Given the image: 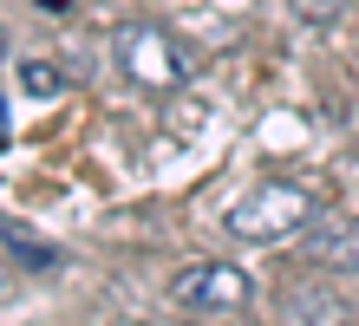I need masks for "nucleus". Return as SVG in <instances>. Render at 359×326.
I'll use <instances>...</instances> for the list:
<instances>
[{
	"mask_svg": "<svg viewBox=\"0 0 359 326\" xmlns=\"http://www.w3.org/2000/svg\"><path fill=\"white\" fill-rule=\"evenodd\" d=\"M111 59H118V72L131 79L137 92H157V98L183 92L189 72H196L189 46L163 27V20H124V27L111 33Z\"/></svg>",
	"mask_w": 359,
	"mask_h": 326,
	"instance_id": "f257e3e1",
	"label": "nucleus"
},
{
	"mask_svg": "<svg viewBox=\"0 0 359 326\" xmlns=\"http://www.w3.org/2000/svg\"><path fill=\"white\" fill-rule=\"evenodd\" d=\"M313 215H320V203L301 189V183H255L242 196V203H229L222 229L236 235V242H255V248H274V242H294Z\"/></svg>",
	"mask_w": 359,
	"mask_h": 326,
	"instance_id": "f03ea898",
	"label": "nucleus"
},
{
	"mask_svg": "<svg viewBox=\"0 0 359 326\" xmlns=\"http://www.w3.org/2000/svg\"><path fill=\"white\" fill-rule=\"evenodd\" d=\"M170 300L189 313H242L255 300V280L236 261H189V268L170 274Z\"/></svg>",
	"mask_w": 359,
	"mask_h": 326,
	"instance_id": "7ed1b4c3",
	"label": "nucleus"
},
{
	"mask_svg": "<svg viewBox=\"0 0 359 326\" xmlns=\"http://www.w3.org/2000/svg\"><path fill=\"white\" fill-rule=\"evenodd\" d=\"M301 254H307V268L359 274V215H313L301 229Z\"/></svg>",
	"mask_w": 359,
	"mask_h": 326,
	"instance_id": "20e7f679",
	"label": "nucleus"
},
{
	"mask_svg": "<svg viewBox=\"0 0 359 326\" xmlns=\"http://www.w3.org/2000/svg\"><path fill=\"white\" fill-rule=\"evenodd\" d=\"M274 320L281 326H359L353 300L340 287H327V280H294V287L274 300Z\"/></svg>",
	"mask_w": 359,
	"mask_h": 326,
	"instance_id": "39448f33",
	"label": "nucleus"
},
{
	"mask_svg": "<svg viewBox=\"0 0 359 326\" xmlns=\"http://www.w3.org/2000/svg\"><path fill=\"white\" fill-rule=\"evenodd\" d=\"M0 235H7V248H13V254H27V261H39V268H46V261H53V248H39L33 235L20 229V222H0Z\"/></svg>",
	"mask_w": 359,
	"mask_h": 326,
	"instance_id": "423d86ee",
	"label": "nucleus"
},
{
	"mask_svg": "<svg viewBox=\"0 0 359 326\" xmlns=\"http://www.w3.org/2000/svg\"><path fill=\"white\" fill-rule=\"evenodd\" d=\"M27 92H59V79H53V65H27Z\"/></svg>",
	"mask_w": 359,
	"mask_h": 326,
	"instance_id": "0eeeda50",
	"label": "nucleus"
},
{
	"mask_svg": "<svg viewBox=\"0 0 359 326\" xmlns=\"http://www.w3.org/2000/svg\"><path fill=\"white\" fill-rule=\"evenodd\" d=\"M294 7H301V13H307V20H327V13H333V7H340V0H294Z\"/></svg>",
	"mask_w": 359,
	"mask_h": 326,
	"instance_id": "6e6552de",
	"label": "nucleus"
},
{
	"mask_svg": "<svg viewBox=\"0 0 359 326\" xmlns=\"http://www.w3.org/2000/svg\"><path fill=\"white\" fill-rule=\"evenodd\" d=\"M7 280H13V274H7V268H0V294H7Z\"/></svg>",
	"mask_w": 359,
	"mask_h": 326,
	"instance_id": "1a4fd4ad",
	"label": "nucleus"
},
{
	"mask_svg": "<svg viewBox=\"0 0 359 326\" xmlns=\"http://www.w3.org/2000/svg\"><path fill=\"white\" fill-rule=\"evenodd\" d=\"M0 59H7V33H0Z\"/></svg>",
	"mask_w": 359,
	"mask_h": 326,
	"instance_id": "9d476101",
	"label": "nucleus"
}]
</instances>
